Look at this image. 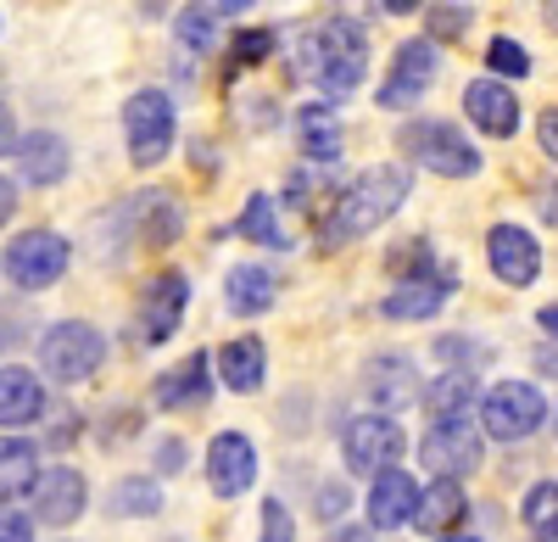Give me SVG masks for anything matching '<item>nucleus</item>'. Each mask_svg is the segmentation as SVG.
<instances>
[{
    "mask_svg": "<svg viewBox=\"0 0 558 542\" xmlns=\"http://www.w3.org/2000/svg\"><path fill=\"white\" fill-rule=\"evenodd\" d=\"M279 51V34L274 28H246V34H235V62L241 68H257V62H268Z\"/></svg>",
    "mask_w": 558,
    "mask_h": 542,
    "instance_id": "nucleus-34",
    "label": "nucleus"
},
{
    "mask_svg": "<svg viewBox=\"0 0 558 542\" xmlns=\"http://www.w3.org/2000/svg\"><path fill=\"white\" fill-rule=\"evenodd\" d=\"M463 515H470V498H463V486H458V481H430V486H425V498H418L413 526H418V531H430V537H458Z\"/></svg>",
    "mask_w": 558,
    "mask_h": 542,
    "instance_id": "nucleus-19",
    "label": "nucleus"
},
{
    "mask_svg": "<svg viewBox=\"0 0 558 542\" xmlns=\"http://www.w3.org/2000/svg\"><path fill=\"white\" fill-rule=\"evenodd\" d=\"M0 542H34V526H28V515L7 509V520H0Z\"/></svg>",
    "mask_w": 558,
    "mask_h": 542,
    "instance_id": "nucleus-38",
    "label": "nucleus"
},
{
    "mask_svg": "<svg viewBox=\"0 0 558 542\" xmlns=\"http://www.w3.org/2000/svg\"><path fill=\"white\" fill-rule=\"evenodd\" d=\"M134 218H140V241H151V246H168L179 236V207L168 191H146L134 202Z\"/></svg>",
    "mask_w": 558,
    "mask_h": 542,
    "instance_id": "nucleus-27",
    "label": "nucleus"
},
{
    "mask_svg": "<svg viewBox=\"0 0 558 542\" xmlns=\"http://www.w3.org/2000/svg\"><path fill=\"white\" fill-rule=\"evenodd\" d=\"M402 447H408V436H402V425L391 414H357L341 431V459H347L352 475H386V470H397Z\"/></svg>",
    "mask_w": 558,
    "mask_h": 542,
    "instance_id": "nucleus-5",
    "label": "nucleus"
},
{
    "mask_svg": "<svg viewBox=\"0 0 558 542\" xmlns=\"http://www.w3.org/2000/svg\"><path fill=\"white\" fill-rule=\"evenodd\" d=\"M313 509H318V520H336V515L347 509V486L324 481V486H318V498H313Z\"/></svg>",
    "mask_w": 558,
    "mask_h": 542,
    "instance_id": "nucleus-37",
    "label": "nucleus"
},
{
    "mask_svg": "<svg viewBox=\"0 0 558 542\" xmlns=\"http://www.w3.org/2000/svg\"><path fill=\"white\" fill-rule=\"evenodd\" d=\"M536 141H542V152L558 162V107H553V112H542V123H536Z\"/></svg>",
    "mask_w": 558,
    "mask_h": 542,
    "instance_id": "nucleus-39",
    "label": "nucleus"
},
{
    "mask_svg": "<svg viewBox=\"0 0 558 542\" xmlns=\"http://www.w3.org/2000/svg\"><path fill=\"white\" fill-rule=\"evenodd\" d=\"M536 325H542V330L558 341V308H542V313H536Z\"/></svg>",
    "mask_w": 558,
    "mask_h": 542,
    "instance_id": "nucleus-43",
    "label": "nucleus"
},
{
    "mask_svg": "<svg viewBox=\"0 0 558 542\" xmlns=\"http://www.w3.org/2000/svg\"><path fill=\"white\" fill-rule=\"evenodd\" d=\"M84 504H89V486H84V475L78 470H68V465H57V470H45L39 475V486H34V520L39 526H73L78 515H84Z\"/></svg>",
    "mask_w": 558,
    "mask_h": 542,
    "instance_id": "nucleus-14",
    "label": "nucleus"
},
{
    "mask_svg": "<svg viewBox=\"0 0 558 542\" xmlns=\"http://www.w3.org/2000/svg\"><path fill=\"white\" fill-rule=\"evenodd\" d=\"M296 129H302V146H307V157H318V162H336L341 157V146H347V134H341V123L324 112V107H307L302 118H296Z\"/></svg>",
    "mask_w": 558,
    "mask_h": 542,
    "instance_id": "nucleus-28",
    "label": "nucleus"
},
{
    "mask_svg": "<svg viewBox=\"0 0 558 542\" xmlns=\"http://www.w3.org/2000/svg\"><path fill=\"white\" fill-rule=\"evenodd\" d=\"M486 62H492V73H497V79H502V73H508V79H525V73H531L525 45H520V39H502V34L486 45Z\"/></svg>",
    "mask_w": 558,
    "mask_h": 542,
    "instance_id": "nucleus-33",
    "label": "nucleus"
},
{
    "mask_svg": "<svg viewBox=\"0 0 558 542\" xmlns=\"http://www.w3.org/2000/svg\"><path fill=\"white\" fill-rule=\"evenodd\" d=\"M330 542H368V526H341Z\"/></svg>",
    "mask_w": 558,
    "mask_h": 542,
    "instance_id": "nucleus-42",
    "label": "nucleus"
},
{
    "mask_svg": "<svg viewBox=\"0 0 558 542\" xmlns=\"http://www.w3.org/2000/svg\"><path fill=\"white\" fill-rule=\"evenodd\" d=\"M386 12H397V17H408V12H418V0H386Z\"/></svg>",
    "mask_w": 558,
    "mask_h": 542,
    "instance_id": "nucleus-44",
    "label": "nucleus"
},
{
    "mask_svg": "<svg viewBox=\"0 0 558 542\" xmlns=\"http://www.w3.org/2000/svg\"><path fill=\"white\" fill-rule=\"evenodd\" d=\"M547 12H553V23H558V0H547Z\"/></svg>",
    "mask_w": 558,
    "mask_h": 542,
    "instance_id": "nucleus-48",
    "label": "nucleus"
},
{
    "mask_svg": "<svg viewBox=\"0 0 558 542\" xmlns=\"http://www.w3.org/2000/svg\"><path fill=\"white\" fill-rule=\"evenodd\" d=\"M397 146L418 162V168H430L441 179H470L481 173V152L458 134V123H441V118H418L397 134Z\"/></svg>",
    "mask_w": 558,
    "mask_h": 542,
    "instance_id": "nucleus-3",
    "label": "nucleus"
},
{
    "mask_svg": "<svg viewBox=\"0 0 558 542\" xmlns=\"http://www.w3.org/2000/svg\"><path fill=\"white\" fill-rule=\"evenodd\" d=\"M184 308H191V280L168 268V275H157V280L146 286V302H140V336H146L151 347H162V341L179 330Z\"/></svg>",
    "mask_w": 558,
    "mask_h": 542,
    "instance_id": "nucleus-13",
    "label": "nucleus"
},
{
    "mask_svg": "<svg viewBox=\"0 0 558 542\" xmlns=\"http://www.w3.org/2000/svg\"><path fill=\"white\" fill-rule=\"evenodd\" d=\"M179 465H184V447H179V442H173V436H168V442H162V447H157V470H162V475H173V470H179Z\"/></svg>",
    "mask_w": 558,
    "mask_h": 542,
    "instance_id": "nucleus-40",
    "label": "nucleus"
},
{
    "mask_svg": "<svg viewBox=\"0 0 558 542\" xmlns=\"http://www.w3.org/2000/svg\"><path fill=\"white\" fill-rule=\"evenodd\" d=\"M463 112H470V123L481 134H492V141H508V134L520 129V101L502 79H475L463 89Z\"/></svg>",
    "mask_w": 558,
    "mask_h": 542,
    "instance_id": "nucleus-15",
    "label": "nucleus"
},
{
    "mask_svg": "<svg viewBox=\"0 0 558 542\" xmlns=\"http://www.w3.org/2000/svg\"><path fill=\"white\" fill-rule=\"evenodd\" d=\"M257 481V447L241 431H218L207 447V486L218 498H241V492Z\"/></svg>",
    "mask_w": 558,
    "mask_h": 542,
    "instance_id": "nucleus-12",
    "label": "nucleus"
},
{
    "mask_svg": "<svg viewBox=\"0 0 558 542\" xmlns=\"http://www.w3.org/2000/svg\"><path fill=\"white\" fill-rule=\"evenodd\" d=\"M418 498H425V492L413 486L408 470H386V475H375V481H368V526H375V531H397V526H408V520L418 515Z\"/></svg>",
    "mask_w": 558,
    "mask_h": 542,
    "instance_id": "nucleus-16",
    "label": "nucleus"
},
{
    "mask_svg": "<svg viewBox=\"0 0 558 542\" xmlns=\"http://www.w3.org/2000/svg\"><path fill=\"white\" fill-rule=\"evenodd\" d=\"M418 459L436 481H463L481 470V431L470 420H436L418 442Z\"/></svg>",
    "mask_w": 558,
    "mask_h": 542,
    "instance_id": "nucleus-8",
    "label": "nucleus"
},
{
    "mask_svg": "<svg viewBox=\"0 0 558 542\" xmlns=\"http://www.w3.org/2000/svg\"><path fill=\"white\" fill-rule=\"evenodd\" d=\"M39 414H45V386L28 370L7 364V375H0V420H7V431L12 425H34Z\"/></svg>",
    "mask_w": 558,
    "mask_h": 542,
    "instance_id": "nucleus-22",
    "label": "nucleus"
},
{
    "mask_svg": "<svg viewBox=\"0 0 558 542\" xmlns=\"http://www.w3.org/2000/svg\"><path fill=\"white\" fill-rule=\"evenodd\" d=\"M34 486H39V454H34V442L7 436V447H0V492H7V504L12 498H34Z\"/></svg>",
    "mask_w": 558,
    "mask_h": 542,
    "instance_id": "nucleus-25",
    "label": "nucleus"
},
{
    "mask_svg": "<svg viewBox=\"0 0 558 542\" xmlns=\"http://www.w3.org/2000/svg\"><path fill=\"white\" fill-rule=\"evenodd\" d=\"M408 191H413L408 168H397V162H375V168H363V173L352 179V185L341 191L336 213H330V241H352V236L380 230V224H386L391 213H402Z\"/></svg>",
    "mask_w": 558,
    "mask_h": 542,
    "instance_id": "nucleus-2",
    "label": "nucleus"
},
{
    "mask_svg": "<svg viewBox=\"0 0 558 542\" xmlns=\"http://www.w3.org/2000/svg\"><path fill=\"white\" fill-rule=\"evenodd\" d=\"M436 68H441L436 39H408L402 51L391 57V73H386V84H380V107H386V112H408V107L436 84Z\"/></svg>",
    "mask_w": 558,
    "mask_h": 542,
    "instance_id": "nucleus-10",
    "label": "nucleus"
},
{
    "mask_svg": "<svg viewBox=\"0 0 558 542\" xmlns=\"http://www.w3.org/2000/svg\"><path fill=\"white\" fill-rule=\"evenodd\" d=\"M291 73L302 84H313L324 107H336L341 96L363 84L368 73V28L357 17H324V23H307L291 45Z\"/></svg>",
    "mask_w": 558,
    "mask_h": 542,
    "instance_id": "nucleus-1",
    "label": "nucleus"
},
{
    "mask_svg": "<svg viewBox=\"0 0 558 542\" xmlns=\"http://www.w3.org/2000/svg\"><path fill=\"white\" fill-rule=\"evenodd\" d=\"M536 364H542V375H558V352H536Z\"/></svg>",
    "mask_w": 558,
    "mask_h": 542,
    "instance_id": "nucleus-45",
    "label": "nucleus"
},
{
    "mask_svg": "<svg viewBox=\"0 0 558 542\" xmlns=\"http://www.w3.org/2000/svg\"><path fill=\"white\" fill-rule=\"evenodd\" d=\"M207 392H213V358H207V352H191L184 364L162 370L157 386H151L157 409H202Z\"/></svg>",
    "mask_w": 558,
    "mask_h": 542,
    "instance_id": "nucleus-17",
    "label": "nucleus"
},
{
    "mask_svg": "<svg viewBox=\"0 0 558 542\" xmlns=\"http://www.w3.org/2000/svg\"><path fill=\"white\" fill-rule=\"evenodd\" d=\"M486 263H492V275H497L502 286L525 291V286H536V275H542V246H536L531 230H520V224H497V230L486 236Z\"/></svg>",
    "mask_w": 558,
    "mask_h": 542,
    "instance_id": "nucleus-11",
    "label": "nucleus"
},
{
    "mask_svg": "<svg viewBox=\"0 0 558 542\" xmlns=\"http://www.w3.org/2000/svg\"><path fill=\"white\" fill-rule=\"evenodd\" d=\"M101 358H107V341L96 325H84V320H62L39 336V364L51 381L73 386V381H89L101 370Z\"/></svg>",
    "mask_w": 558,
    "mask_h": 542,
    "instance_id": "nucleus-4",
    "label": "nucleus"
},
{
    "mask_svg": "<svg viewBox=\"0 0 558 542\" xmlns=\"http://www.w3.org/2000/svg\"><path fill=\"white\" fill-rule=\"evenodd\" d=\"M17 162H23V179L28 185H57L68 173V141L62 134H28L17 146Z\"/></svg>",
    "mask_w": 558,
    "mask_h": 542,
    "instance_id": "nucleus-23",
    "label": "nucleus"
},
{
    "mask_svg": "<svg viewBox=\"0 0 558 542\" xmlns=\"http://www.w3.org/2000/svg\"><path fill=\"white\" fill-rule=\"evenodd\" d=\"M470 17H475V12H463V7H436V12H430V34H441V39H452V34H458V39H463Z\"/></svg>",
    "mask_w": 558,
    "mask_h": 542,
    "instance_id": "nucleus-36",
    "label": "nucleus"
},
{
    "mask_svg": "<svg viewBox=\"0 0 558 542\" xmlns=\"http://www.w3.org/2000/svg\"><path fill=\"white\" fill-rule=\"evenodd\" d=\"M107 509H112V515H123V520H146V515H157V509H162V486H157V481H146V475H123V481L112 486Z\"/></svg>",
    "mask_w": 558,
    "mask_h": 542,
    "instance_id": "nucleus-29",
    "label": "nucleus"
},
{
    "mask_svg": "<svg viewBox=\"0 0 558 542\" xmlns=\"http://www.w3.org/2000/svg\"><path fill=\"white\" fill-rule=\"evenodd\" d=\"M363 386H368V402H375V409H408L413 392H418L413 358H402V352H380L375 364L363 370Z\"/></svg>",
    "mask_w": 558,
    "mask_h": 542,
    "instance_id": "nucleus-18",
    "label": "nucleus"
},
{
    "mask_svg": "<svg viewBox=\"0 0 558 542\" xmlns=\"http://www.w3.org/2000/svg\"><path fill=\"white\" fill-rule=\"evenodd\" d=\"M68 241L51 236V230H28L7 246V280L23 286V291H45V286H57L68 275Z\"/></svg>",
    "mask_w": 558,
    "mask_h": 542,
    "instance_id": "nucleus-9",
    "label": "nucleus"
},
{
    "mask_svg": "<svg viewBox=\"0 0 558 542\" xmlns=\"http://www.w3.org/2000/svg\"><path fill=\"white\" fill-rule=\"evenodd\" d=\"M123 134H129V157L140 168L162 162L168 146H173V101L162 89H134L129 107H123Z\"/></svg>",
    "mask_w": 558,
    "mask_h": 542,
    "instance_id": "nucleus-7",
    "label": "nucleus"
},
{
    "mask_svg": "<svg viewBox=\"0 0 558 542\" xmlns=\"http://www.w3.org/2000/svg\"><path fill=\"white\" fill-rule=\"evenodd\" d=\"M274 297H279V280L268 275V268H257V263H241L235 275H229V286H223L229 313H241V320H257V313H268Z\"/></svg>",
    "mask_w": 558,
    "mask_h": 542,
    "instance_id": "nucleus-21",
    "label": "nucleus"
},
{
    "mask_svg": "<svg viewBox=\"0 0 558 542\" xmlns=\"http://www.w3.org/2000/svg\"><path fill=\"white\" fill-rule=\"evenodd\" d=\"M447 291H452L447 280H402L380 308H386V320H436Z\"/></svg>",
    "mask_w": 558,
    "mask_h": 542,
    "instance_id": "nucleus-24",
    "label": "nucleus"
},
{
    "mask_svg": "<svg viewBox=\"0 0 558 542\" xmlns=\"http://www.w3.org/2000/svg\"><path fill=\"white\" fill-rule=\"evenodd\" d=\"M475 397H481V386H475V375H470V370H447V375L425 392V409H430L436 420H463Z\"/></svg>",
    "mask_w": 558,
    "mask_h": 542,
    "instance_id": "nucleus-26",
    "label": "nucleus"
},
{
    "mask_svg": "<svg viewBox=\"0 0 558 542\" xmlns=\"http://www.w3.org/2000/svg\"><path fill=\"white\" fill-rule=\"evenodd\" d=\"M263 370H268V352L257 336H235L218 347V375L229 392H257L263 386Z\"/></svg>",
    "mask_w": 558,
    "mask_h": 542,
    "instance_id": "nucleus-20",
    "label": "nucleus"
},
{
    "mask_svg": "<svg viewBox=\"0 0 558 542\" xmlns=\"http://www.w3.org/2000/svg\"><path fill=\"white\" fill-rule=\"evenodd\" d=\"M173 34H179V45H191V51H213L218 45V17L207 7H191V12H179Z\"/></svg>",
    "mask_w": 558,
    "mask_h": 542,
    "instance_id": "nucleus-32",
    "label": "nucleus"
},
{
    "mask_svg": "<svg viewBox=\"0 0 558 542\" xmlns=\"http://www.w3.org/2000/svg\"><path fill=\"white\" fill-rule=\"evenodd\" d=\"M536 207H542V218H553V224H558V196H542Z\"/></svg>",
    "mask_w": 558,
    "mask_h": 542,
    "instance_id": "nucleus-46",
    "label": "nucleus"
},
{
    "mask_svg": "<svg viewBox=\"0 0 558 542\" xmlns=\"http://www.w3.org/2000/svg\"><path fill=\"white\" fill-rule=\"evenodd\" d=\"M235 236H246V241H257V246H286V241H291L286 230H279L268 191H252V202H246V213H241V224H235Z\"/></svg>",
    "mask_w": 558,
    "mask_h": 542,
    "instance_id": "nucleus-31",
    "label": "nucleus"
},
{
    "mask_svg": "<svg viewBox=\"0 0 558 542\" xmlns=\"http://www.w3.org/2000/svg\"><path fill=\"white\" fill-rule=\"evenodd\" d=\"M257 542H296V520H291V509L279 504V498L263 504V537Z\"/></svg>",
    "mask_w": 558,
    "mask_h": 542,
    "instance_id": "nucleus-35",
    "label": "nucleus"
},
{
    "mask_svg": "<svg viewBox=\"0 0 558 542\" xmlns=\"http://www.w3.org/2000/svg\"><path fill=\"white\" fill-rule=\"evenodd\" d=\"M547 420V402L536 386L525 381H497L486 397H481V425L492 442H525L536 425Z\"/></svg>",
    "mask_w": 558,
    "mask_h": 542,
    "instance_id": "nucleus-6",
    "label": "nucleus"
},
{
    "mask_svg": "<svg viewBox=\"0 0 558 542\" xmlns=\"http://www.w3.org/2000/svg\"><path fill=\"white\" fill-rule=\"evenodd\" d=\"M196 7H207L213 17H223V12H246V7H257V0H196Z\"/></svg>",
    "mask_w": 558,
    "mask_h": 542,
    "instance_id": "nucleus-41",
    "label": "nucleus"
},
{
    "mask_svg": "<svg viewBox=\"0 0 558 542\" xmlns=\"http://www.w3.org/2000/svg\"><path fill=\"white\" fill-rule=\"evenodd\" d=\"M520 515H525V526H531L536 542H558V481H536L525 492Z\"/></svg>",
    "mask_w": 558,
    "mask_h": 542,
    "instance_id": "nucleus-30",
    "label": "nucleus"
},
{
    "mask_svg": "<svg viewBox=\"0 0 558 542\" xmlns=\"http://www.w3.org/2000/svg\"><path fill=\"white\" fill-rule=\"evenodd\" d=\"M441 542H481V537H470V531H458V537H441Z\"/></svg>",
    "mask_w": 558,
    "mask_h": 542,
    "instance_id": "nucleus-47",
    "label": "nucleus"
}]
</instances>
